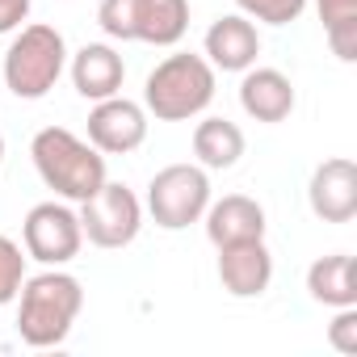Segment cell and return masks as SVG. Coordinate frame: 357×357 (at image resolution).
Wrapping results in <instances>:
<instances>
[{"label": "cell", "instance_id": "obj_1", "mask_svg": "<svg viewBox=\"0 0 357 357\" xmlns=\"http://www.w3.org/2000/svg\"><path fill=\"white\" fill-rule=\"evenodd\" d=\"M22 307H17V336L30 344V349H55L68 340L80 307H84V286L63 273L59 265L38 273V278H26L22 282Z\"/></svg>", "mask_w": 357, "mask_h": 357}, {"label": "cell", "instance_id": "obj_2", "mask_svg": "<svg viewBox=\"0 0 357 357\" xmlns=\"http://www.w3.org/2000/svg\"><path fill=\"white\" fill-rule=\"evenodd\" d=\"M30 155L43 185L68 202H84L105 185V155L93 143L76 139L68 126H43L30 143Z\"/></svg>", "mask_w": 357, "mask_h": 357}, {"label": "cell", "instance_id": "obj_3", "mask_svg": "<svg viewBox=\"0 0 357 357\" xmlns=\"http://www.w3.org/2000/svg\"><path fill=\"white\" fill-rule=\"evenodd\" d=\"M215 101V68L206 55L181 51L151 68L143 84V109L155 114V122H190Z\"/></svg>", "mask_w": 357, "mask_h": 357}, {"label": "cell", "instance_id": "obj_4", "mask_svg": "<svg viewBox=\"0 0 357 357\" xmlns=\"http://www.w3.org/2000/svg\"><path fill=\"white\" fill-rule=\"evenodd\" d=\"M68 68V43L55 26H22L5 51V84L22 101L47 97Z\"/></svg>", "mask_w": 357, "mask_h": 357}, {"label": "cell", "instance_id": "obj_5", "mask_svg": "<svg viewBox=\"0 0 357 357\" xmlns=\"http://www.w3.org/2000/svg\"><path fill=\"white\" fill-rule=\"evenodd\" d=\"M211 206V176L198 164H168L147 185V215L164 231H181L198 223Z\"/></svg>", "mask_w": 357, "mask_h": 357}, {"label": "cell", "instance_id": "obj_6", "mask_svg": "<svg viewBox=\"0 0 357 357\" xmlns=\"http://www.w3.org/2000/svg\"><path fill=\"white\" fill-rule=\"evenodd\" d=\"M139 227H143V206L118 181H105L93 198L80 202V231L97 248H126L135 244Z\"/></svg>", "mask_w": 357, "mask_h": 357}, {"label": "cell", "instance_id": "obj_7", "mask_svg": "<svg viewBox=\"0 0 357 357\" xmlns=\"http://www.w3.org/2000/svg\"><path fill=\"white\" fill-rule=\"evenodd\" d=\"M22 240H26V257L43 261L47 269L76 261L84 231H80V215L63 202H38L26 223H22Z\"/></svg>", "mask_w": 357, "mask_h": 357}, {"label": "cell", "instance_id": "obj_8", "mask_svg": "<svg viewBox=\"0 0 357 357\" xmlns=\"http://www.w3.org/2000/svg\"><path fill=\"white\" fill-rule=\"evenodd\" d=\"M147 139V109L126 97H105L89 114V143L101 155H126Z\"/></svg>", "mask_w": 357, "mask_h": 357}, {"label": "cell", "instance_id": "obj_9", "mask_svg": "<svg viewBox=\"0 0 357 357\" xmlns=\"http://www.w3.org/2000/svg\"><path fill=\"white\" fill-rule=\"evenodd\" d=\"M307 202L324 223H349L357 215V164L349 155H332L311 172Z\"/></svg>", "mask_w": 357, "mask_h": 357}, {"label": "cell", "instance_id": "obj_10", "mask_svg": "<svg viewBox=\"0 0 357 357\" xmlns=\"http://www.w3.org/2000/svg\"><path fill=\"white\" fill-rule=\"evenodd\" d=\"M219 282L231 298H261L273 282V257L265 240H244L219 248Z\"/></svg>", "mask_w": 357, "mask_h": 357}, {"label": "cell", "instance_id": "obj_11", "mask_svg": "<svg viewBox=\"0 0 357 357\" xmlns=\"http://www.w3.org/2000/svg\"><path fill=\"white\" fill-rule=\"evenodd\" d=\"M202 47H206V63L215 72H248L261 55V34L244 13H231L206 30Z\"/></svg>", "mask_w": 357, "mask_h": 357}, {"label": "cell", "instance_id": "obj_12", "mask_svg": "<svg viewBox=\"0 0 357 357\" xmlns=\"http://www.w3.org/2000/svg\"><path fill=\"white\" fill-rule=\"evenodd\" d=\"M206 236L215 248H227V244H244V240H265V211L261 202L244 198V194H227L219 202L206 206Z\"/></svg>", "mask_w": 357, "mask_h": 357}, {"label": "cell", "instance_id": "obj_13", "mask_svg": "<svg viewBox=\"0 0 357 357\" xmlns=\"http://www.w3.org/2000/svg\"><path fill=\"white\" fill-rule=\"evenodd\" d=\"M126 63L109 43H89L72 55V84L84 101H105L122 89Z\"/></svg>", "mask_w": 357, "mask_h": 357}, {"label": "cell", "instance_id": "obj_14", "mask_svg": "<svg viewBox=\"0 0 357 357\" xmlns=\"http://www.w3.org/2000/svg\"><path fill=\"white\" fill-rule=\"evenodd\" d=\"M240 105L257 122H286L294 109V84L278 68H248L240 80Z\"/></svg>", "mask_w": 357, "mask_h": 357}, {"label": "cell", "instance_id": "obj_15", "mask_svg": "<svg viewBox=\"0 0 357 357\" xmlns=\"http://www.w3.org/2000/svg\"><path fill=\"white\" fill-rule=\"evenodd\" d=\"M190 30V0H135L130 43L176 47Z\"/></svg>", "mask_w": 357, "mask_h": 357}, {"label": "cell", "instance_id": "obj_16", "mask_svg": "<svg viewBox=\"0 0 357 357\" xmlns=\"http://www.w3.org/2000/svg\"><path fill=\"white\" fill-rule=\"evenodd\" d=\"M307 290L315 303L324 307H357V273H353V257L349 252H332L319 257L307 269Z\"/></svg>", "mask_w": 357, "mask_h": 357}, {"label": "cell", "instance_id": "obj_17", "mask_svg": "<svg viewBox=\"0 0 357 357\" xmlns=\"http://www.w3.org/2000/svg\"><path fill=\"white\" fill-rule=\"evenodd\" d=\"M194 155L202 168H231L244 155V130L227 118H202L194 126Z\"/></svg>", "mask_w": 357, "mask_h": 357}, {"label": "cell", "instance_id": "obj_18", "mask_svg": "<svg viewBox=\"0 0 357 357\" xmlns=\"http://www.w3.org/2000/svg\"><path fill=\"white\" fill-rule=\"evenodd\" d=\"M319 22L328 30V47L340 63L357 59V0H315Z\"/></svg>", "mask_w": 357, "mask_h": 357}, {"label": "cell", "instance_id": "obj_19", "mask_svg": "<svg viewBox=\"0 0 357 357\" xmlns=\"http://www.w3.org/2000/svg\"><path fill=\"white\" fill-rule=\"evenodd\" d=\"M22 282H26V257H22V244H13L9 236H0V307L17 298Z\"/></svg>", "mask_w": 357, "mask_h": 357}, {"label": "cell", "instance_id": "obj_20", "mask_svg": "<svg viewBox=\"0 0 357 357\" xmlns=\"http://www.w3.org/2000/svg\"><path fill=\"white\" fill-rule=\"evenodd\" d=\"M236 5H240L244 17H257L265 26H290V22L303 17L307 0H236Z\"/></svg>", "mask_w": 357, "mask_h": 357}, {"label": "cell", "instance_id": "obj_21", "mask_svg": "<svg viewBox=\"0 0 357 357\" xmlns=\"http://www.w3.org/2000/svg\"><path fill=\"white\" fill-rule=\"evenodd\" d=\"M97 26L118 38V43H130V26H135V0H101L97 9Z\"/></svg>", "mask_w": 357, "mask_h": 357}, {"label": "cell", "instance_id": "obj_22", "mask_svg": "<svg viewBox=\"0 0 357 357\" xmlns=\"http://www.w3.org/2000/svg\"><path fill=\"white\" fill-rule=\"evenodd\" d=\"M328 340L340 353H357V307H336V319L328 324Z\"/></svg>", "mask_w": 357, "mask_h": 357}, {"label": "cell", "instance_id": "obj_23", "mask_svg": "<svg viewBox=\"0 0 357 357\" xmlns=\"http://www.w3.org/2000/svg\"><path fill=\"white\" fill-rule=\"evenodd\" d=\"M26 17H30V0H0V34L22 30Z\"/></svg>", "mask_w": 357, "mask_h": 357}, {"label": "cell", "instance_id": "obj_24", "mask_svg": "<svg viewBox=\"0 0 357 357\" xmlns=\"http://www.w3.org/2000/svg\"><path fill=\"white\" fill-rule=\"evenodd\" d=\"M0 164H5V135H0Z\"/></svg>", "mask_w": 357, "mask_h": 357}]
</instances>
